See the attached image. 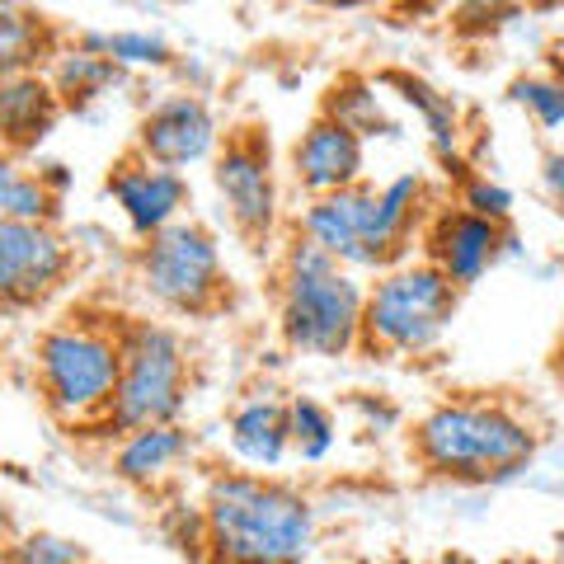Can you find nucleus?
I'll return each mask as SVG.
<instances>
[{
    "instance_id": "obj_19",
    "label": "nucleus",
    "mask_w": 564,
    "mask_h": 564,
    "mask_svg": "<svg viewBox=\"0 0 564 564\" xmlns=\"http://www.w3.org/2000/svg\"><path fill=\"white\" fill-rule=\"evenodd\" d=\"M66 43L33 0H0V80L20 70H47Z\"/></svg>"
},
{
    "instance_id": "obj_1",
    "label": "nucleus",
    "mask_w": 564,
    "mask_h": 564,
    "mask_svg": "<svg viewBox=\"0 0 564 564\" xmlns=\"http://www.w3.org/2000/svg\"><path fill=\"white\" fill-rule=\"evenodd\" d=\"M410 452L423 475L466 489H499L527 480L541 437L518 404L494 395H456L414 423Z\"/></svg>"
},
{
    "instance_id": "obj_34",
    "label": "nucleus",
    "mask_w": 564,
    "mask_h": 564,
    "mask_svg": "<svg viewBox=\"0 0 564 564\" xmlns=\"http://www.w3.org/2000/svg\"><path fill=\"white\" fill-rule=\"evenodd\" d=\"M433 564H480V560H475V555H466V551H443V555H437Z\"/></svg>"
},
{
    "instance_id": "obj_33",
    "label": "nucleus",
    "mask_w": 564,
    "mask_h": 564,
    "mask_svg": "<svg viewBox=\"0 0 564 564\" xmlns=\"http://www.w3.org/2000/svg\"><path fill=\"white\" fill-rule=\"evenodd\" d=\"M306 6H321V10H358V6H372V0H306Z\"/></svg>"
},
{
    "instance_id": "obj_10",
    "label": "nucleus",
    "mask_w": 564,
    "mask_h": 564,
    "mask_svg": "<svg viewBox=\"0 0 564 564\" xmlns=\"http://www.w3.org/2000/svg\"><path fill=\"white\" fill-rule=\"evenodd\" d=\"M423 259L443 273L456 292L485 282L489 269H499V259H508V240H513V226H499L489 217H475L462 203L433 207L429 221H423Z\"/></svg>"
},
{
    "instance_id": "obj_28",
    "label": "nucleus",
    "mask_w": 564,
    "mask_h": 564,
    "mask_svg": "<svg viewBox=\"0 0 564 564\" xmlns=\"http://www.w3.org/2000/svg\"><path fill=\"white\" fill-rule=\"evenodd\" d=\"M527 0H452V29L462 39H489L503 24H513Z\"/></svg>"
},
{
    "instance_id": "obj_4",
    "label": "nucleus",
    "mask_w": 564,
    "mask_h": 564,
    "mask_svg": "<svg viewBox=\"0 0 564 564\" xmlns=\"http://www.w3.org/2000/svg\"><path fill=\"white\" fill-rule=\"evenodd\" d=\"M33 377H39V395L52 419H62L76 433H99L122 377L118 325L95 321V315L57 321L33 344Z\"/></svg>"
},
{
    "instance_id": "obj_9",
    "label": "nucleus",
    "mask_w": 564,
    "mask_h": 564,
    "mask_svg": "<svg viewBox=\"0 0 564 564\" xmlns=\"http://www.w3.org/2000/svg\"><path fill=\"white\" fill-rule=\"evenodd\" d=\"M76 250L52 221L0 217V311H24L66 288Z\"/></svg>"
},
{
    "instance_id": "obj_26",
    "label": "nucleus",
    "mask_w": 564,
    "mask_h": 564,
    "mask_svg": "<svg viewBox=\"0 0 564 564\" xmlns=\"http://www.w3.org/2000/svg\"><path fill=\"white\" fill-rule=\"evenodd\" d=\"M0 564H90V551L62 532H14L0 545Z\"/></svg>"
},
{
    "instance_id": "obj_30",
    "label": "nucleus",
    "mask_w": 564,
    "mask_h": 564,
    "mask_svg": "<svg viewBox=\"0 0 564 564\" xmlns=\"http://www.w3.org/2000/svg\"><path fill=\"white\" fill-rule=\"evenodd\" d=\"M541 188H545V198H551V207L564 217V151H545V161H541Z\"/></svg>"
},
{
    "instance_id": "obj_21",
    "label": "nucleus",
    "mask_w": 564,
    "mask_h": 564,
    "mask_svg": "<svg viewBox=\"0 0 564 564\" xmlns=\"http://www.w3.org/2000/svg\"><path fill=\"white\" fill-rule=\"evenodd\" d=\"M122 76H128V70H118L109 57L85 52L76 43L62 47L57 57H52V66H47V80H52V90L62 95L66 109H90V104L109 95Z\"/></svg>"
},
{
    "instance_id": "obj_31",
    "label": "nucleus",
    "mask_w": 564,
    "mask_h": 564,
    "mask_svg": "<svg viewBox=\"0 0 564 564\" xmlns=\"http://www.w3.org/2000/svg\"><path fill=\"white\" fill-rule=\"evenodd\" d=\"M39 174H43V184H47L52 193H57V198H66V184H70L66 165H57V161H52V165H39Z\"/></svg>"
},
{
    "instance_id": "obj_25",
    "label": "nucleus",
    "mask_w": 564,
    "mask_h": 564,
    "mask_svg": "<svg viewBox=\"0 0 564 564\" xmlns=\"http://www.w3.org/2000/svg\"><path fill=\"white\" fill-rule=\"evenodd\" d=\"M288 429H292V456L306 466H321L339 443V419L329 404L315 395H292L288 400Z\"/></svg>"
},
{
    "instance_id": "obj_24",
    "label": "nucleus",
    "mask_w": 564,
    "mask_h": 564,
    "mask_svg": "<svg viewBox=\"0 0 564 564\" xmlns=\"http://www.w3.org/2000/svg\"><path fill=\"white\" fill-rule=\"evenodd\" d=\"M76 47L99 52L118 70H165L174 62V47L151 29H113V33H80Z\"/></svg>"
},
{
    "instance_id": "obj_22",
    "label": "nucleus",
    "mask_w": 564,
    "mask_h": 564,
    "mask_svg": "<svg viewBox=\"0 0 564 564\" xmlns=\"http://www.w3.org/2000/svg\"><path fill=\"white\" fill-rule=\"evenodd\" d=\"M0 217L6 221H52L62 217V198L43 184L39 170L24 165V155L0 151Z\"/></svg>"
},
{
    "instance_id": "obj_2",
    "label": "nucleus",
    "mask_w": 564,
    "mask_h": 564,
    "mask_svg": "<svg viewBox=\"0 0 564 564\" xmlns=\"http://www.w3.org/2000/svg\"><path fill=\"white\" fill-rule=\"evenodd\" d=\"M212 564H306L315 508L302 489L263 470H217L203 489Z\"/></svg>"
},
{
    "instance_id": "obj_15",
    "label": "nucleus",
    "mask_w": 564,
    "mask_h": 564,
    "mask_svg": "<svg viewBox=\"0 0 564 564\" xmlns=\"http://www.w3.org/2000/svg\"><path fill=\"white\" fill-rule=\"evenodd\" d=\"M433 212L429 180L419 170H404L395 180L377 184V212H372V240H367L362 273H386L410 259V245L423 236V221Z\"/></svg>"
},
{
    "instance_id": "obj_36",
    "label": "nucleus",
    "mask_w": 564,
    "mask_h": 564,
    "mask_svg": "<svg viewBox=\"0 0 564 564\" xmlns=\"http://www.w3.org/2000/svg\"><path fill=\"white\" fill-rule=\"evenodd\" d=\"M381 564H414V560H400V555H395V560H381Z\"/></svg>"
},
{
    "instance_id": "obj_37",
    "label": "nucleus",
    "mask_w": 564,
    "mask_h": 564,
    "mask_svg": "<svg viewBox=\"0 0 564 564\" xmlns=\"http://www.w3.org/2000/svg\"><path fill=\"white\" fill-rule=\"evenodd\" d=\"M527 6H551V0H527Z\"/></svg>"
},
{
    "instance_id": "obj_18",
    "label": "nucleus",
    "mask_w": 564,
    "mask_h": 564,
    "mask_svg": "<svg viewBox=\"0 0 564 564\" xmlns=\"http://www.w3.org/2000/svg\"><path fill=\"white\" fill-rule=\"evenodd\" d=\"M226 443H231V456L245 470L273 475L292 456L288 400H278V395L263 391V395H250L245 404H236L231 419H226Z\"/></svg>"
},
{
    "instance_id": "obj_8",
    "label": "nucleus",
    "mask_w": 564,
    "mask_h": 564,
    "mask_svg": "<svg viewBox=\"0 0 564 564\" xmlns=\"http://www.w3.org/2000/svg\"><path fill=\"white\" fill-rule=\"evenodd\" d=\"M212 188H217L226 217L245 240H273L282 221V188L269 128H236L221 137L217 155H212Z\"/></svg>"
},
{
    "instance_id": "obj_35",
    "label": "nucleus",
    "mask_w": 564,
    "mask_h": 564,
    "mask_svg": "<svg viewBox=\"0 0 564 564\" xmlns=\"http://www.w3.org/2000/svg\"><path fill=\"white\" fill-rule=\"evenodd\" d=\"M10 536H14V518H10V508L0 503V545H6Z\"/></svg>"
},
{
    "instance_id": "obj_12",
    "label": "nucleus",
    "mask_w": 564,
    "mask_h": 564,
    "mask_svg": "<svg viewBox=\"0 0 564 564\" xmlns=\"http://www.w3.org/2000/svg\"><path fill=\"white\" fill-rule=\"evenodd\" d=\"M104 193L113 198V207L122 212V221H128V231L137 240H151L155 231L184 221V212L193 203L188 174L155 165V161H147V155H137V151H128L122 161L109 165Z\"/></svg>"
},
{
    "instance_id": "obj_5",
    "label": "nucleus",
    "mask_w": 564,
    "mask_h": 564,
    "mask_svg": "<svg viewBox=\"0 0 564 564\" xmlns=\"http://www.w3.org/2000/svg\"><path fill=\"white\" fill-rule=\"evenodd\" d=\"M118 344H122V377L118 395L104 414L99 433L122 437L151 423H180L188 410V386H193V358L188 344L161 321H118Z\"/></svg>"
},
{
    "instance_id": "obj_27",
    "label": "nucleus",
    "mask_w": 564,
    "mask_h": 564,
    "mask_svg": "<svg viewBox=\"0 0 564 564\" xmlns=\"http://www.w3.org/2000/svg\"><path fill=\"white\" fill-rule=\"evenodd\" d=\"M508 99H513L541 132L564 128V76H518L508 85Z\"/></svg>"
},
{
    "instance_id": "obj_38",
    "label": "nucleus",
    "mask_w": 564,
    "mask_h": 564,
    "mask_svg": "<svg viewBox=\"0 0 564 564\" xmlns=\"http://www.w3.org/2000/svg\"><path fill=\"white\" fill-rule=\"evenodd\" d=\"M499 564H527V560H499Z\"/></svg>"
},
{
    "instance_id": "obj_3",
    "label": "nucleus",
    "mask_w": 564,
    "mask_h": 564,
    "mask_svg": "<svg viewBox=\"0 0 564 564\" xmlns=\"http://www.w3.org/2000/svg\"><path fill=\"white\" fill-rule=\"evenodd\" d=\"M367 282L311 240L292 236L278 259V334L306 358H348L362 348Z\"/></svg>"
},
{
    "instance_id": "obj_16",
    "label": "nucleus",
    "mask_w": 564,
    "mask_h": 564,
    "mask_svg": "<svg viewBox=\"0 0 564 564\" xmlns=\"http://www.w3.org/2000/svg\"><path fill=\"white\" fill-rule=\"evenodd\" d=\"M66 113L62 95L52 90L47 70H20L0 80V151L29 155L57 132Z\"/></svg>"
},
{
    "instance_id": "obj_29",
    "label": "nucleus",
    "mask_w": 564,
    "mask_h": 564,
    "mask_svg": "<svg viewBox=\"0 0 564 564\" xmlns=\"http://www.w3.org/2000/svg\"><path fill=\"white\" fill-rule=\"evenodd\" d=\"M456 203H462L466 212H475V217L499 221V226L513 221V193H508L499 180H489V174H480V170L462 174V184H456Z\"/></svg>"
},
{
    "instance_id": "obj_23",
    "label": "nucleus",
    "mask_w": 564,
    "mask_h": 564,
    "mask_svg": "<svg viewBox=\"0 0 564 564\" xmlns=\"http://www.w3.org/2000/svg\"><path fill=\"white\" fill-rule=\"evenodd\" d=\"M321 113L339 118L344 128H352L362 141H367V137H395V122L386 118V109H381L377 80H367V76H344V80H334Z\"/></svg>"
},
{
    "instance_id": "obj_14",
    "label": "nucleus",
    "mask_w": 564,
    "mask_h": 564,
    "mask_svg": "<svg viewBox=\"0 0 564 564\" xmlns=\"http://www.w3.org/2000/svg\"><path fill=\"white\" fill-rule=\"evenodd\" d=\"M372 212H377V184L367 180L339 193H321V198H306L302 217H296V236L362 273L367 240H372Z\"/></svg>"
},
{
    "instance_id": "obj_20",
    "label": "nucleus",
    "mask_w": 564,
    "mask_h": 564,
    "mask_svg": "<svg viewBox=\"0 0 564 564\" xmlns=\"http://www.w3.org/2000/svg\"><path fill=\"white\" fill-rule=\"evenodd\" d=\"M386 85L391 90H400V99L410 104V109L419 113V122L429 128V141H433V151H437V161L447 165V174H470V165L462 161V109H456V99L443 95V90H433L429 80H419V76H404V70H391L386 76Z\"/></svg>"
},
{
    "instance_id": "obj_6",
    "label": "nucleus",
    "mask_w": 564,
    "mask_h": 564,
    "mask_svg": "<svg viewBox=\"0 0 564 564\" xmlns=\"http://www.w3.org/2000/svg\"><path fill=\"white\" fill-rule=\"evenodd\" d=\"M462 292L429 259H404L367 282L362 348L381 358H429L447 339Z\"/></svg>"
},
{
    "instance_id": "obj_32",
    "label": "nucleus",
    "mask_w": 564,
    "mask_h": 564,
    "mask_svg": "<svg viewBox=\"0 0 564 564\" xmlns=\"http://www.w3.org/2000/svg\"><path fill=\"white\" fill-rule=\"evenodd\" d=\"M400 6L414 14H443V10H452V0H400Z\"/></svg>"
},
{
    "instance_id": "obj_17",
    "label": "nucleus",
    "mask_w": 564,
    "mask_h": 564,
    "mask_svg": "<svg viewBox=\"0 0 564 564\" xmlns=\"http://www.w3.org/2000/svg\"><path fill=\"white\" fill-rule=\"evenodd\" d=\"M188 462H193V433L184 423H151V429L113 437V475L132 489L165 485Z\"/></svg>"
},
{
    "instance_id": "obj_11",
    "label": "nucleus",
    "mask_w": 564,
    "mask_h": 564,
    "mask_svg": "<svg viewBox=\"0 0 564 564\" xmlns=\"http://www.w3.org/2000/svg\"><path fill=\"white\" fill-rule=\"evenodd\" d=\"M221 147V122L212 113V104L203 95H165L155 99L137 122L132 151L165 170H193L212 165V155Z\"/></svg>"
},
{
    "instance_id": "obj_13",
    "label": "nucleus",
    "mask_w": 564,
    "mask_h": 564,
    "mask_svg": "<svg viewBox=\"0 0 564 564\" xmlns=\"http://www.w3.org/2000/svg\"><path fill=\"white\" fill-rule=\"evenodd\" d=\"M362 170H367V141L329 113H315L292 147V180L306 198L362 184Z\"/></svg>"
},
{
    "instance_id": "obj_7",
    "label": "nucleus",
    "mask_w": 564,
    "mask_h": 564,
    "mask_svg": "<svg viewBox=\"0 0 564 564\" xmlns=\"http://www.w3.org/2000/svg\"><path fill=\"white\" fill-rule=\"evenodd\" d=\"M132 269H137L141 292H147L155 306L170 315H188V321L221 311L226 296H231L221 245L193 217L165 226V231H155L151 240H137Z\"/></svg>"
},
{
    "instance_id": "obj_39",
    "label": "nucleus",
    "mask_w": 564,
    "mask_h": 564,
    "mask_svg": "<svg viewBox=\"0 0 564 564\" xmlns=\"http://www.w3.org/2000/svg\"><path fill=\"white\" fill-rule=\"evenodd\" d=\"M90 564H95V560H90Z\"/></svg>"
}]
</instances>
